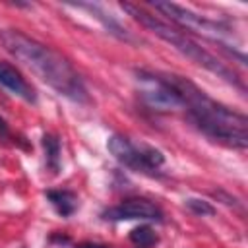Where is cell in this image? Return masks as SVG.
<instances>
[{"instance_id":"obj_1","label":"cell","mask_w":248,"mask_h":248,"mask_svg":"<svg viewBox=\"0 0 248 248\" xmlns=\"http://www.w3.org/2000/svg\"><path fill=\"white\" fill-rule=\"evenodd\" d=\"M161 78L180 97L190 120L207 138L231 145L234 149L248 147V120L244 114L217 103L190 79L176 74H161Z\"/></svg>"},{"instance_id":"obj_2","label":"cell","mask_w":248,"mask_h":248,"mask_svg":"<svg viewBox=\"0 0 248 248\" xmlns=\"http://www.w3.org/2000/svg\"><path fill=\"white\" fill-rule=\"evenodd\" d=\"M0 41L16 60L31 68L54 91L78 103L87 101V89L79 74L60 52L17 29H2Z\"/></svg>"},{"instance_id":"obj_3","label":"cell","mask_w":248,"mask_h":248,"mask_svg":"<svg viewBox=\"0 0 248 248\" xmlns=\"http://www.w3.org/2000/svg\"><path fill=\"white\" fill-rule=\"evenodd\" d=\"M122 10H126L140 25H143L145 29H149L151 33H155L157 37H161L163 41H167V43H169L170 46H174L178 52H182L184 56H188L192 62L200 64L202 68L213 72L215 76H219V78H223V79L234 83V85L240 87V89H244V83L238 79V76H236L229 66H225L215 54H211V52L205 50L198 41H194L186 31H180V29H176V27H172V25L161 21V19L155 17L153 14L141 10V8L134 6V4L124 2V4H122Z\"/></svg>"},{"instance_id":"obj_4","label":"cell","mask_w":248,"mask_h":248,"mask_svg":"<svg viewBox=\"0 0 248 248\" xmlns=\"http://www.w3.org/2000/svg\"><path fill=\"white\" fill-rule=\"evenodd\" d=\"M107 147L118 163L138 172H153L165 163V157L159 149L149 145H136L128 138L118 134L108 138Z\"/></svg>"},{"instance_id":"obj_5","label":"cell","mask_w":248,"mask_h":248,"mask_svg":"<svg viewBox=\"0 0 248 248\" xmlns=\"http://www.w3.org/2000/svg\"><path fill=\"white\" fill-rule=\"evenodd\" d=\"M157 12H161L163 16H167L170 21H174L176 25L188 29V31H196L211 41H217L219 43V37L223 33H227V27L223 23H217L213 19H207L203 16H198L178 4H172V2H153L151 4Z\"/></svg>"},{"instance_id":"obj_6","label":"cell","mask_w":248,"mask_h":248,"mask_svg":"<svg viewBox=\"0 0 248 248\" xmlns=\"http://www.w3.org/2000/svg\"><path fill=\"white\" fill-rule=\"evenodd\" d=\"M138 79V91L143 103L155 110H172V108H182L180 97L174 93V89L159 76V74H149V72H136Z\"/></svg>"},{"instance_id":"obj_7","label":"cell","mask_w":248,"mask_h":248,"mask_svg":"<svg viewBox=\"0 0 248 248\" xmlns=\"http://www.w3.org/2000/svg\"><path fill=\"white\" fill-rule=\"evenodd\" d=\"M105 219L124 221V219H147V221H163V211L145 198H130L120 205L110 207L103 213Z\"/></svg>"},{"instance_id":"obj_8","label":"cell","mask_w":248,"mask_h":248,"mask_svg":"<svg viewBox=\"0 0 248 248\" xmlns=\"http://www.w3.org/2000/svg\"><path fill=\"white\" fill-rule=\"evenodd\" d=\"M0 83L8 91H12L14 95L21 97L23 101L35 103V91H33V87L25 81V78L19 74V70H16L10 62H4V60H0Z\"/></svg>"},{"instance_id":"obj_9","label":"cell","mask_w":248,"mask_h":248,"mask_svg":"<svg viewBox=\"0 0 248 248\" xmlns=\"http://www.w3.org/2000/svg\"><path fill=\"white\" fill-rule=\"evenodd\" d=\"M46 198L62 217H70L78 209V196L70 190H48Z\"/></svg>"},{"instance_id":"obj_10","label":"cell","mask_w":248,"mask_h":248,"mask_svg":"<svg viewBox=\"0 0 248 248\" xmlns=\"http://www.w3.org/2000/svg\"><path fill=\"white\" fill-rule=\"evenodd\" d=\"M78 8H83V10H89L97 19H101L103 21V25L112 33V35H116L118 39H124V41H130V35H128V31L126 29H122L112 17H107V14H103L101 12V8L99 6H93V4H76Z\"/></svg>"},{"instance_id":"obj_11","label":"cell","mask_w":248,"mask_h":248,"mask_svg":"<svg viewBox=\"0 0 248 248\" xmlns=\"http://www.w3.org/2000/svg\"><path fill=\"white\" fill-rule=\"evenodd\" d=\"M43 147L46 153V165L50 167L52 172H58V169H60V141H58V138L45 134L43 136Z\"/></svg>"},{"instance_id":"obj_12","label":"cell","mask_w":248,"mask_h":248,"mask_svg":"<svg viewBox=\"0 0 248 248\" xmlns=\"http://www.w3.org/2000/svg\"><path fill=\"white\" fill-rule=\"evenodd\" d=\"M130 240L138 246H153L157 242V234L153 232V229L149 225H141V227H136L132 232H130Z\"/></svg>"},{"instance_id":"obj_13","label":"cell","mask_w":248,"mask_h":248,"mask_svg":"<svg viewBox=\"0 0 248 248\" xmlns=\"http://www.w3.org/2000/svg\"><path fill=\"white\" fill-rule=\"evenodd\" d=\"M186 207H188L192 213L202 215V217H205V215H213V213H215V207H213L209 202L196 200V198H188V200H186Z\"/></svg>"},{"instance_id":"obj_14","label":"cell","mask_w":248,"mask_h":248,"mask_svg":"<svg viewBox=\"0 0 248 248\" xmlns=\"http://www.w3.org/2000/svg\"><path fill=\"white\" fill-rule=\"evenodd\" d=\"M76 248H110V246L99 244V242H81V244H78Z\"/></svg>"},{"instance_id":"obj_15","label":"cell","mask_w":248,"mask_h":248,"mask_svg":"<svg viewBox=\"0 0 248 248\" xmlns=\"http://www.w3.org/2000/svg\"><path fill=\"white\" fill-rule=\"evenodd\" d=\"M0 132H2V134H6V132H8V124H6V120H4L2 116H0Z\"/></svg>"}]
</instances>
